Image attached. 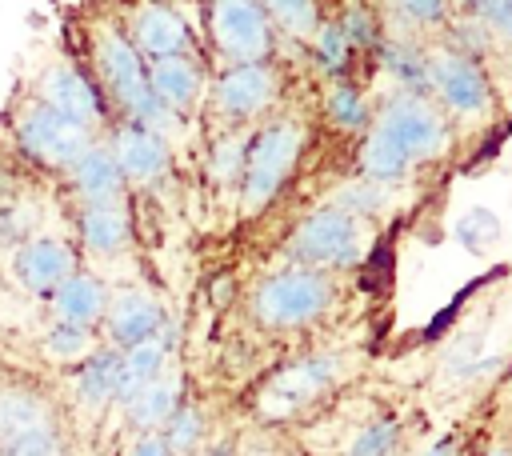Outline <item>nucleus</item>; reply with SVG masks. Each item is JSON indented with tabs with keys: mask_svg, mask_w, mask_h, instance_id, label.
<instances>
[{
	"mask_svg": "<svg viewBox=\"0 0 512 456\" xmlns=\"http://www.w3.org/2000/svg\"><path fill=\"white\" fill-rule=\"evenodd\" d=\"M88 60H92V84L100 88L104 104L120 112V120H136L164 140L172 136L176 116L164 112L148 92V64L124 36V24L112 16H100L88 24Z\"/></svg>",
	"mask_w": 512,
	"mask_h": 456,
	"instance_id": "f257e3e1",
	"label": "nucleus"
},
{
	"mask_svg": "<svg viewBox=\"0 0 512 456\" xmlns=\"http://www.w3.org/2000/svg\"><path fill=\"white\" fill-rule=\"evenodd\" d=\"M304 144H308V128L292 112H272V116H264L248 132L244 168H240V184H236V192H240V216L264 212L284 192V184L296 176V164L304 156Z\"/></svg>",
	"mask_w": 512,
	"mask_h": 456,
	"instance_id": "f03ea898",
	"label": "nucleus"
},
{
	"mask_svg": "<svg viewBox=\"0 0 512 456\" xmlns=\"http://www.w3.org/2000/svg\"><path fill=\"white\" fill-rule=\"evenodd\" d=\"M336 276L304 264H284L260 276L248 292V316L264 332H304L336 308Z\"/></svg>",
	"mask_w": 512,
	"mask_h": 456,
	"instance_id": "7ed1b4c3",
	"label": "nucleus"
},
{
	"mask_svg": "<svg viewBox=\"0 0 512 456\" xmlns=\"http://www.w3.org/2000/svg\"><path fill=\"white\" fill-rule=\"evenodd\" d=\"M372 240V224L360 216H348L332 204H320L312 212H304L296 220V228L284 240V256L288 264H304V268H320V272H352Z\"/></svg>",
	"mask_w": 512,
	"mask_h": 456,
	"instance_id": "20e7f679",
	"label": "nucleus"
},
{
	"mask_svg": "<svg viewBox=\"0 0 512 456\" xmlns=\"http://www.w3.org/2000/svg\"><path fill=\"white\" fill-rule=\"evenodd\" d=\"M424 96L456 124V120H488L496 108L492 76L484 60L456 52L444 40H424Z\"/></svg>",
	"mask_w": 512,
	"mask_h": 456,
	"instance_id": "39448f33",
	"label": "nucleus"
},
{
	"mask_svg": "<svg viewBox=\"0 0 512 456\" xmlns=\"http://www.w3.org/2000/svg\"><path fill=\"white\" fill-rule=\"evenodd\" d=\"M8 128H12V144H16L36 168L56 172V176H64V172L96 144V132H88V128H80V124L64 120L60 112L44 108V104L32 100V96H24V100L12 108Z\"/></svg>",
	"mask_w": 512,
	"mask_h": 456,
	"instance_id": "423d86ee",
	"label": "nucleus"
},
{
	"mask_svg": "<svg viewBox=\"0 0 512 456\" xmlns=\"http://www.w3.org/2000/svg\"><path fill=\"white\" fill-rule=\"evenodd\" d=\"M284 92L280 68L272 60L264 64H228L216 76H208V112L220 128H256L264 116L276 112Z\"/></svg>",
	"mask_w": 512,
	"mask_h": 456,
	"instance_id": "0eeeda50",
	"label": "nucleus"
},
{
	"mask_svg": "<svg viewBox=\"0 0 512 456\" xmlns=\"http://www.w3.org/2000/svg\"><path fill=\"white\" fill-rule=\"evenodd\" d=\"M372 124H380L416 168L440 160L452 148V120L424 92H388L372 108Z\"/></svg>",
	"mask_w": 512,
	"mask_h": 456,
	"instance_id": "6e6552de",
	"label": "nucleus"
},
{
	"mask_svg": "<svg viewBox=\"0 0 512 456\" xmlns=\"http://www.w3.org/2000/svg\"><path fill=\"white\" fill-rule=\"evenodd\" d=\"M204 32H208V48L220 60V68L264 64L276 56V32L256 0H208Z\"/></svg>",
	"mask_w": 512,
	"mask_h": 456,
	"instance_id": "1a4fd4ad",
	"label": "nucleus"
},
{
	"mask_svg": "<svg viewBox=\"0 0 512 456\" xmlns=\"http://www.w3.org/2000/svg\"><path fill=\"white\" fill-rule=\"evenodd\" d=\"M344 376V360L336 352H316V356H300L292 364H284L280 372L268 376V384L260 388V412L264 416H296L312 404H320Z\"/></svg>",
	"mask_w": 512,
	"mask_h": 456,
	"instance_id": "9d476101",
	"label": "nucleus"
},
{
	"mask_svg": "<svg viewBox=\"0 0 512 456\" xmlns=\"http://www.w3.org/2000/svg\"><path fill=\"white\" fill-rule=\"evenodd\" d=\"M32 100H40L44 108L60 112L64 120L96 132L108 124V104L100 96V88L92 84V76L84 68H76L72 60H52L44 64L36 76H32V88H28Z\"/></svg>",
	"mask_w": 512,
	"mask_h": 456,
	"instance_id": "9b49d317",
	"label": "nucleus"
},
{
	"mask_svg": "<svg viewBox=\"0 0 512 456\" xmlns=\"http://www.w3.org/2000/svg\"><path fill=\"white\" fill-rule=\"evenodd\" d=\"M76 268H80L76 244L64 240V236H52V232H32V236H24L20 244H12V260H8V272H12L16 288L28 292V296H44V300H48Z\"/></svg>",
	"mask_w": 512,
	"mask_h": 456,
	"instance_id": "f8f14e48",
	"label": "nucleus"
},
{
	"mask_svg": "<svg viewBox=\"0 0 512 456\" xmlns=\"http://www.w3.org/2000/svg\"><path fill=\"white\" fill-rule=\"evenodd\" d=\"M100 144L112 152V160L124 176V188H152L172 168L168 140L144 124H136V120H112Z\"/></svg>",
	"mask_w": 512,
	"mask_h": 456,
	"instance_id": "ddd939ff",
	"label": "nucleus"
},
{
	"mask_svg": "<svg viewBox=\"0 0 512 456\" xmlns=\"http://www.w3.org/2000/svg\"><path fill=\"white\" fill-rule=\"evenodd\" d=\"M124 36L132 40V48L140 52L144 64L196 52V32H192V24H188L168 0H140V4L124 16Z\"/></svg>",
	"mask_w": 512,
	"mask_h": 456,
	"instance_id": "4468645a",
	"label": "nucleus"
},
{
	"mask_svg": "<svg viewBox=\"0 0 512 456\" xmlns=\"http://www.w3.org/2000/svg\"><path fill=\"white\" fill-rule=\"evenodd\" d=\"M104 324V336H108V348L124 352L132 344H144V340H156L160 328L168 324V312L164 304L144 292V288H116L108 292V308L100 316Z\"/></svg>",
	"mask_w": 512,
	"mask_h": 456,
	"instance_id": "2eb2a0df",
	"label": "nucleus"
},
{
	"mask_svg": "<svg viewBox=\"0 0 512 456\" xmlns=\"http://www.w3.org/2000/svg\"><path fill=\"white\" fill-rule=\"evenodd\" d=\"M148 92H152V100L164 112H172L176 120H184L208 96V64L196 52L152 60L148 64Z\"/></svg>",
	"mask_w": 512,
	"mask_h": 456,
	"instance_id": "dca6fc26",
	"label": "nucleus"
},
{
	"mask_svg": "<svg viewBox=\"0 0 512 456\" xmlns=\"http://www.w3.org/2000/svg\"><path fill=\"white\" fill-rule=\"evenodd\" d=\"M132 244V216L124 200L76 204V248L96 260H112Z\"/></svg>",
	"mask_w": 512,
	"mask_h": 456,
	"instance_id": "f3484780",
	"label": "nucleus"
},
{
	"mask_svg": "<svg viewBox=\"0 0 512 456\" xmlns=\"http://www.w3.org/2000/svg\"><path fill=\"white\" fill-rule=\"evenodd\" d=\"M168 356H172V328L164 324L156 340L132 344L124 352H116V396L112 404H128L140 388H148L152 380H160L168 372Z\"/></svg>",
	"mask_w": 512,
	"mask_h": 456,
	"instance_id": "a211bd4d",
	"label": "nucleus"
},
{
	"mask_svg": "<svg viewBox=\"0 0 512 456\" xmlns=\"http://www.w3.org/2000/svg\"><path fill=\"white\" fill-rule=\"evenodd\" d=\"M108 308V284L96 272L76 268L52 296H48V312L56 324H76V328H96L100 316Z\"/></svg>",
	"mask_w": 512,
	"mask_h": 456,
	"instance_id": "6ab92c4d",
	"label": "nucleus"
},
{
	"mask_svg": "<svg viewBox=\"0 0 512 456\" xmlns=\"http://www.w3.org/2000/svg\"><path fill=\"white\" fill-rule=\"evenodd\" d=\"M56 408L52 400L32 384H0V448L24 440L28 432L52 428Z\"/></svg>",
	"mask_w": 512,
	"mask_h": 456,
	"instance_id": "aec40b11",
	"label": "nucleus"
},
{
	"mask_svg": "<svg viewBox=\"0 0 512 456\" xmlns=\"http://www.w3.org/2000/svg\"><path fill=\"white\" fill-rule=\"evenodd\" d=\"M64 176H68V188H72L76 204H108V200H124V192H128L124 176H120L112 152L100 144V136Z\"/></svg>",
	"mask_w": 512,
	"mask_h": 456,
	"instance_id": "412c9836",
	"label": "nucleus"
},
{
	"mask_svg": "<svg viewBox=\"0 0 512 456\" xmlns=\"http://www.w3.org/2000/svg\"><path fill=\"white\" fill-rule=\"evenodd\" d=\"M376 12H380V28L384 32L432 40L456 16V0H380Z\"/></svg>",
	"mask_w": 512,
	"mask_h": 456,
	"instance_id": "4be33fe9",
	"label": "nucleus"
},
{
	"mask_svg": "<svg viewBox=\"0 0 512 456\" xmlns=\"http://www.w3.org/2000/svg\"><path fill=\"white\" fill-rule=\"evenodd\" d=\"M372 52L384 64V72L396 80V92H424V40L384 32Z\"/></svg>",
	"mask_w": 512,
	"mask_h": 456,
	"instance_id": "5701e85b",
	"label": "nucleus"
},
{
	"mask_svg": "<svg viewBox=\"0 0 512 456\" xmlns=\"http://www.w3.org/2000/svg\"><path fill=\"white\" fill-rule=\"evenodd\" d=\"M176 404H180V376L164 372L160 380H152L148 388H140V392L124 404L128 428H136V432H160Z\"/></svg>",
	"mask_w": 512,
	"mask_h": 456,
	"instance_id": "b1692460",
	"label": "nucleus"
},
{
	"mask_svg": "<svg viewBox=\"0 0 512 456\" xmlns=\"http://www.w3.org/2000/svg\"><path fill=\"white\" fill-rule=\"evenodd\" d=\"M72 388L88 412H104L116 396V348H96L80 368H72Z\"/></svg>",
	"mask_w": 512,
	"mask_h": 456,
	"instance_id": "393cba45",
	"label": "nucleus"
},
{
	"mask_svg": "<svg viewBox=\"0 0 512 456\" xmlns=\"http://www.w3.org/2000/svg\"><path fill=\"white\" fill-rule=\"evenodd\" d=\"M304 48H308L316 72L328 76V84H332V80H352V64H356V56H352V48L344 44V36H340V28H336L332 16H324V20L316 24V32L308 36Z\"/></svg>",
	"mask_w": 512,
	"mask_h": 456,
	"instance_id": "a878e982",
	"label": "nucleus"
},
{
	"mask_svg": "<svg viewBox=\"0 0 512 456\" xmlns=\"http://www.w3.org/2000/svg\"><path fill=\"white\" fill-rule=\"evenodd\" d=\"M324 120L344 136H360L372 120V104L352 80H332L324 92Z\"/></svg>",
	"mask_w": 512,
	"mask_h": 456,
	"instance_id": "bb28decb",
	"label": "nucleus"
},
{
	"mask_svg": "<svg viewBox=\"0 0 512 456\" xmlns=\"http://www.w3.org/2000/svg\"><path fill=\"white\" fill-rule=\"evenodd\" d=\"M260 12L268 16L276 36H288L296 44H308V36L316 32V24L324 20L320 0H256Z\"/></svg>",
	"mask_w": 512,
	"mask_h": 456,
	"instance_id": "cd10ccee",
	"label": "nucleus"
},
{
	"mask_svg": "<svg viewBox=\"0 0 512 456\" xmlns=\"http://www.w3.org/2000/svg\"><path fill=\"white\" fill-rule=\"evenodd\" d=\"M96 348H100L96 328H76V324H56V320L48 324V332L40 340V352L56 368H80Z\"/></svg>",
	"mask_w": 512,
	"mask_h": 456,
	"instance_id": "c85d7f7f",
	"label": "nucleus"
},
{
	"mask_svg": "<svg viewBox=\"0 0 512 456\" xmlns=\"http://www.w3.org/2000/svg\"><path fill=\"white\" fill-rule=\"evenodd\" d=\"M332 20H336L344 44L352 48V56L372 52V48L380 44V36H384V28H380V12H376L368 0H340V8L332 12Z\"/></svg>",
	"mask_w": 512,
	"mask_h": 456,
	"instance_id": "c756f323",
	"label": "nucleus"
},
{
	"mask_svg": "<svg viewBox=\"0 0 512 456\" xmlns=\"http://www.w3.org/2000/svg\"><path fill=\"white\" fill-rule=\"evenodd\" d=\"M324 204H332V208H340V212H348V216L372 220L376 212H384V208L392 204V188L372 184V180H364V176H348V180H340V184L328 192Z\"/></svg>",
	"mask_w": 512,
	"mask_h": 456,
	"instance_id": "7c9ffc66",
	"label": "nucleus"
},
{
	"mask_svg": "<svg viewBox=\"0 0 512 456\" xmlns=\"http://www.w3.org/2000/svg\"><path fill=\"white\" fill-rule=\"evenodd\" d=\"M244 144H248V128H220V136L208 148V180L212 184H240V168H244Z\"/></svg>",
	"mask_w": 512,
	"mask_h": 456,
	"instance_id": "2f4dec72",
	"label": "nucleus"
},
{
	"mask_svg": "<svg viewBox=\"0 0 512 456\" xmlns=\"http://www.w3.org/2000/svg\"><path fill=\"white\" fill-rule=\"evenodd\" d=\"M160 436H164V444H168L172 456H192V452L204 444V412H200L196 404L180 400V404L172 408V416L164 420Z\"/></svg>",
	"mask_w": 512,
	"mask_h": 456,
	"instance_id": "473e14b6",
	"label": "nucleus"
},
{
	"mask_svg": "<svg viewBox=\"0 0 512 456\" xmlns=\"http://www.w3.org/2000/svg\"><path fill=\"white\" fill-rule=\"evenodd\" d=\"M400 440H404V424L384 412V416L368 420L364 428H356V436L348 440L344 456H392L400 448Z\"/></svg>",
	"mask_w": 512,
	"mask_h": 456,
	"instance_id": "72a5a7b5",
	"label": "nucleus"
},
{
	"mask_svg": "<svg viewBox=\"0 0 512 456\" xmlns=\"http://www.w3.org/2000/svg\"><path fill=\"white\" fill-rule=\"evenodd\" d=\"M468 16L496 40V48L508 44V28H512V0H464Z\"/></svg>",
	"mask_w": 512,
	"mask_h": 456,
	"instance_id": "f704fd0d",
	"label": "nucleus"
},
{
	"mask_svg": "<svg viewBox=\"0 0 512 456\" xmlns=\"http://www.w3.org/2000/svg\"><path fill=\"white\" fill-rule=\"evenodd\" d=\"M0 456H64V444H60V428H40V432H28L24 440L0 448Z\"/></svg>",
	"mask_w": 512,
	"mask_h": 456,
	"instance_id": "c9c22d12",
	"label": "nucleus"
},
{
	"mask_svg": "<svg viewBox=\"0 0 512 456\" xmlns=\"http://www.w3.org/2000/svg\"><path fill=\"white\" fill-rule=\"evenodd\" d=\"M132 456H172V452H168V444H164L160 432H136Z\"/></svg>",
	"mask_w": 512,
	"mask_h": 456,
	"instance_id": "e433bc0d",
	"label": "nucleus"
},
{
	"mask_svg": "<svg viewBox=\"0 0 512 456\" xmlns=\"http://www.w3.org/2000/svg\"><path fill=\"white\" fill-rule=\"evenodd\" d=\"M420 456H460V436H452V432H448V436H440L432 448H424Z\"/></svg>",
	"mask_w": 512,
	"mask_h": 456,
	"instance_id": "4c0bfd02",
	"label": "nucleus"
},
{
	"mask_svg": "<svg viewBox=\"0 0 512 456\" xmlns=\"http://www.w3.org/2000/svg\"><path fill=\"white\" fill-rule=\"evenodd\" d=\"M488 456H508V444H504V440H500V444H496V448H492V452H488Z\"/></svg>",
	"mask_w": 512,
	"mask_h": 456,
	"instance_id": "58836bf2",
	"label": "nucleus"
}]
</instances>
